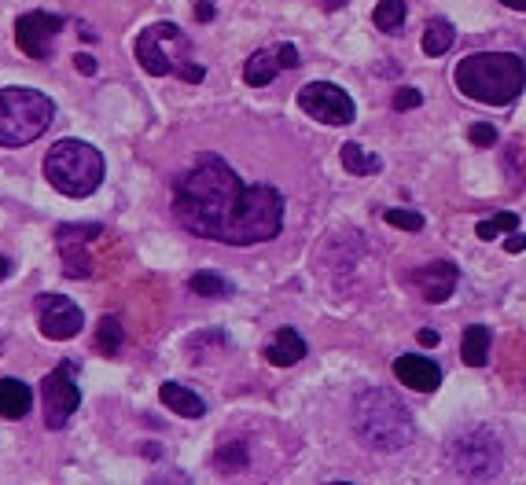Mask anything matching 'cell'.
<instances>
[{
	"mask_svg": "<svg viewBox=\"0 0 526 485\" xmlns=\"http://www.w3.org/2000/svg\"><path fill=\"white\" fill-rule=\"evenodd\" d=\"M471 144H475V147H490V144H497V125H490V122L471 125Z\"/></svg>",
	"mask_w": 526,
	"mask_h": 485,
	"instance_id": "obj_29",
	"label": "cell"
},
{
	"mask_svg": "<svg viewBox=\"0 0 526 485\" xmlns=\"http://www.w3.org/2000/svg\"><path fill=\"white\" fill-rule=\"evenodd\" d=\"M420 103H424V92L420 89H398L394 100H390V107H394V111H416Z\"/></svg>",
	"mask_w": 526,
	"mask_h": 485,
	"instance_id": "obj_28",
	"label": "cell"
},
{
	"mask_svg": "<svg viewBox=\"0 0 526 485\" xmlns=\"http://www.w3.org/2000/svg\"><path fill=\"white\" fill-rule=\"evenodd\" d=\"M490 328L486 324H471L468 331H464V342H460V357H464V364L468 368H486V361H490Z\"/></svg>",
	"mask_w": 526,
	"mask_h": 485,
	"instance_id": "obj_18",
	"label": "cell"
},
{
	"mask_svg": "<svg viewBox=\"0 0 526 485\" xmlns=\"http://www.w3.org/2000/svg\"><path fill=\"white\" fill-rule=\"evenodd\" d=\"M453 41H457V30H453V23L449 19H431L424 30V52L431 59L446 56L449 48H453Z\"/></svg>",
	"mask_w": 526,
	"mask_h": 485,
	"instance_id": "obj_21",
	"label": "cell"
},
{
	"mask_svg": "<svg viewBox=\"0 0 526 485\" xmlns=\"http://www.w3.org/2000/svg\"><path fill=\"white\" fill-rule=\"evenodd\" d=\"M276 56H280V67H298V52H295V45H287V41H284Z\"/></svg>",
	"mask_w": 526,
	"mask_h": 485,
	"instance_id": "obj_31",
	"label": "cell"
},
{
	"mask_svg": "<svg viewBox=\"0 0 526 485\" xmlns=\"http://www.w3.org/2000/svg\"><path fill=\"white\" fill-rule=\"evenodd\" d=\"M449 467L468 482H490L504 467V445L490 427H471L449 441Z\"/></svg>",
	"mask_w": 526,
	"mask_h": 485,
	"instance_id": "obj_6",
	"label": "cell"
},
{
	"mask_svg": "<svg viewBox=\"0 0 526 485\" xmlns=\"http://www.w3.org/2000/svg\"><path fill=\"white\" fill-rule=\"evenodd\" d=\"M122 342H126V331L118 324V316H103L100 328H96V350L107 353V357H115L122 350Z\"/></svg>",
	"mask_w": 526,
	"mask_h": 485,
	"instance_id": "obj_25",
	"label": "cell"
},
{
	"mask_svg": "<svg viewBox=\"0 0 526 485\" xmlns=\"http://www.w3.org/2000/svg\"><path fill=\"white\" fill-rule=\"evenodd\" d=\"M354 434L372 452H401L416 438V423L398 397L372 386L354 401Z\"/></svg>",
	"mask_w": 526,
	"mask_h": 485,
	"instance_id": "obj_3",
	"label": "cell"
},
{
	"mask_svg": "<svg viewBox=\"0 0 526 485\" xmlns=\"http://www.w3.org/2000/svg\"><path fill=\"white\" fill-rule=\"evenodd\" d=\"M339 4H343V0H335V8H339Z\"/></svg>",
	"mask_w": 526,
	"mask_h": 485,
	"instance_id": "obj_37",
	"label": "cell"
},
{
	"mask_svg": "<svg viewBox=\"0 0 526 485\" xmlns=\"http://www.w3.org/2000/svg\"><path fill=\"white\" fill-rule=\"evenodd\" d=\"M103 236V225H59L56 228V247L63 258L70 280H89L92 261H89V243Z\"/></svg>",
	"mask_w": 526,
	"mask_h": 485,
	"instance_id": "obj_12",
	"label": "cell"
},
{
	"mask_svg": "<svg viewBox=\"0 0 526 485\" xmlns=\"http://www.w3.org/2000/svg\"><path fill=\"white\" fill-rule=\"evenodd\" d=\"M247 463H251V452L243 441H229V445H221L218 456H214V471L221 474H240L247 471Z\"/></svg>",
	"mask_w": 526,
	"mask_h": 485,
	"instance_id": "obj_24",
	"label": "cell"
},
{
	"mask_svg": "<svg viewBox=\"0 0 526 485\" xmlns=\"http://www.w3.org/2000/svg\"><path fill=\"white\" fill-rule=\"evenodd\" d=\"M405 15H409L405 0H379L376 12H372V23H376V30H383V34H398L401 26H405Z\"/></svg>",
	"mask_w": 526,
	"mask_h": 485,
	"instance_id": "obj_23",
	"label": "cell"
},
{
	"mask_svg": "<svg viewBox=\"0 0 526 485\" xmlns=\"http://www.w3.org/2000/svg\"><path fill=\"white\" fill-rule=\"evenodd\" d=\"M74 67H78L81 74H85V78H92V74H96V59L81 52V56H74Z\"/></svg>",
	"mask_w": 526,
	"mask_h": 485,
	"instance_id": "obj_33",
	"label": "cell"
},
{
	"mask_svg": "<svg viewBox=\"0 0 526 485\" xmlns=\"http://www.w3.org/2000/svg\"><path fill=\"white\" fill-rule=\"evenodd\" d=\"M280 70H284L280 67V56H273V52H254V56L247 59V67H243V81L254 85V89H265V85H273Z\"/></svg>",
	"mask_w": 526,
	"mask_h": 485,
	"instance_id": "obj_19",
	"label": "cell"
},
{
	"mask_svg": "<svg viewBox=\"0 0 526 485\" xmlns=\"http://www.w3.org/2000/svg\"><path fill=\"white\" fill-rule=\"evenodd\" d=\"M339 158H343V170L354 173V177H372V173L383 170V162H379V155H368L361 144H343L339 147Z\"/></svg>",
	"mask_w": 526,
	"mask_h": 485,
	"instance_id": "obj_20",
	"label": "cell"
},
{
	"mask_svg": "<svg viewBox=\"0 0 526 485\" xmlns=\"http://www.w3.org/2000/svg\"><path fill=\"white\" fill-rule=\"evenodd\" d=\"M504 250H508V254H523V250H526V232H512V236H508V243H504Z\"/></svg>",
	"mask_w": 526,
	"mask_h": 485,
	"instance_id": "obj_32",
	"label": "cell"
},
{
	"mask_svg": "<svg viewBox=\"0 0 526 485\" xmlns=\"http://www.w3.org/2000/svg\"><path fill=\"white\" fill-rule=\"evenodd\" d=\"M34 313H37V328H41V335L52 342L74 339V335L81 331V324H85L81 305L70 302L67 294H37Z\"/></svg>",
	"mask_w": 526,
	"mask_h": 485,
	"instance_id": "obj_10",
	"label": "cell"
},
{
	"mask_svg": "<svg viewBox=\"0 0 526 485\" xmlns=\"http://www.w3.org/2000/svg\"><path fill=\"white\" fill-rule=\"evenodd\" d=\"M453 85L486 107H508L526 89V63L515 52H471L453 67Z\"/></svg>",
	"mask_w": 526,
	"mask_h": 485,
	"instance_id": "obj_2",
	"label": "cell"
},
{
	"mask_svg": "<svg viewBox=\"0 0 526 485\" xmlns=\"http://www.w3.org/2000/svg\"><path fill=\"white\" fill-rule=\"evenodd\" d=\"M504 8H512V12H526V0H501Z\"/></svg>",
	"mask_w": 526,
	"mask_h": 485,
	"instance_id": "obj_35",
	"label": "cell"
},
{
	"mask_svg": "<svg viewBox=\"0 0 526 485\" xmlns=\"http://www.w3.org/2000/svg\"><path fill=\"white\" fill-rule=\"evenodd\" d=\"M188 291H195L199 298H229L236 287H232L221 272H210V269H203V272H195L192 280H188Z\"/></svg>",
	"mask_w": 526,
	"mask_h": 485,
	"instance_id": "obj_22",
	"label": "cell"
},
{
	"mask_svg": "<svg viewBox=\"0 0 526 485\" xmlns=\"http://www.w3.org/2000/svg\"><path fill=\"white\" fill-rule=\"evenodd\" d=\"M416 339H420V346H427V350H435L438 342H442V335H438L435 328H424L420 335H416Z\"/></svg>",
	"mask_w": 526,
	"mask_h": 485,
	"instance_id": "obj_34",
	"label": "cell"
},
{
	"mask_svg": "<svg viewBox=\"0 0 526 485\" xmlns=\"http://www.w3.org/2000/svg\"><path fill=\"white\" fill-rule=\"evenodd\" d=\"M74 372H78V361H59L56 368L45 375V383H41L48 430H63L70 423V416L78 412L81 390H78V383H74Z\"/></svg>",
	"mask_w": 526,
	"mask_h": 485,
	"instance_id": "obj_8",
	"label": "cell"
},
{
	"mask_svg": "<svg viewBox=\"0 0 526 485\" xmlns=\"http://www.w3.org/2000/svg\"><path fill=\"white\" fill-rule=\"evenodd\" d=\"M56 118V103L37 89H0V147H26Z\"/></svg>",
	"mask_w": 526,
	"mask_h": 485,
	"instance_id": "obj_5",
	"label": "cell"
},
{
	"mask_svg": "<svg viewBox=\"0 0 526 485\" xmlns=\"http://www.w3.org/2000/svg\"><path fill=\"white\" fill-rule=\"evenodd\" d=\"M387 225L394 228H405V232H420L424 228V214H416V210H401V206H394V210H387Z\"/></svg>",
	"mask_w": 526,
	"mask_h": 485,
	"instance_id": "obj_27",
	"label": "cell"
},
{
	"mask_svg": "<svg viewBox=\"0 0 526 485\" xmlns=\"http://www.w3.org/2000/svg\"><path fill=\"white\" fill-rule=\"evenodd\" d=\"M159 401L170 412H177V416H184V419H203L206 416V401L195 390H188V386H181V383H162L159 386Z\"/></svg>",
	"mask_w": 526,
	"mask_h": 485,
	"instance_id": "obj_16",
	"label": "cell"
},
{
	"mask_svg": "<svg viewBox=\"0 0 526 485\" xmlns=\"http://www.w3.org/2000/svg\"><path fill=\"white\" fill-rule=\"evenodd\" d=\"M133 52H137V63L148 74H155V78L173 74L177 78V70L192 59V41L177 23H151L137 34Z\"/></svg>",
	"mask_w": 526,
	"mask_h": 485,
	"instance_id": "obj_7",
	"label": "cell"
},
{
	"mask_svg": "<svg viewBox=\"0 0 526 485\" xmlns=\"http://www.w3.org/2000/svg\"><path fill=\"white\" fill-rule=\"evenodd\" d=\"M195 19L199 23H214V4L210 0H195Z\"/></svg>",
	"mask_w": 526,
	"mask_h": 485,
	"instance_id": "obj_30",
	"label": "cell"
},
{
	"mask_svg": "<svg viewBox=\"0 0 526 485\" xmlns=\"http://www.w3.org/2000/svg\"><path fill=\"white\" fill-rule=\"evenodd\" d=\"M306 353H309L306 339H302L295 328H280L276 331V339L265 346V361L276 364V368H291V364H298Z\"/></svg>",
	"mask_w": 526,
	"mask_h": 485,
	"instance_id": "obj_15",
	"label": "cell"
},
{
	"mask_svg": "<svg viewBox=\"0 0 526 485\" xmlns=\"http://www.w3.org/2000/svg\"><path fill=\"white\" fill-rule=\"evenodd\" d=\"M457 280H460V269L453 261H431V265L412 272V283L420 287V294H424L431 305L449 302L453 291H457Z\"/></svg>",
	"mask_w": 526,
	"mask_h": 485,
	"instance_id": "obj_14",
	"label": "cell"
},
{
	"mask_svg": "<svg viewBox=\"0 0 526 485\" xmlns=\"http://www.w3.org/2000/svg\"><path fill=\"white\" fill-rule=\"evenodd\" d=\"M103 155L85 140H56L45 155V177L67 199H89L103 184Z\"/></svg>",
	"mask_w": 526,
	"mask_h": 485,
	"instance_id": "obj_4",
	"label": "cell"
},
{
	"mask_svg": "<svg viewBox=\"0 0 526 485\" xmlns=\"http://www.w3.org/2000/svg\"><path fill=\"white\" fill-rule=\"evenodd\" d=\"M173 217L184 232L225 247H254L284 228V195L273 184H243L221 155H195L173 184Z\"/></svg>",
	"mask_w": 526,
	"mask_h": 485,
	"instance_id": "obj_1",
	"label": "cell"
},
{
	"mask_svg": "<svg viewBox=\"0 0 526 485\" xmlns=\"http://www.w3.org/2000/svg\"><path fill=\"white\" fill-rule=\"evenodd\" d=\"M298 107L302 114H309L313 122L324 125H350L357 118L354 96L332 81H313V85H302L298 89Z\"/></svg>",
	"mask_w": 526,
	"mask_h": 485,
	"instance_id": "obj_9",
	"label": "cell"
},
{
	"mask_svg": "<svg viewBox=\"0 0 526 485\" xmlns=\"http://www.w3.org/2000/svg\"><path fill=\"white\" fill-rule=\"evenodd\" d=\"M34 408V390L23 379H0V419H23Z\"/></svg>",
	"mask_w": 526,
	"mask_h": 485,
	"instance_id": "obj_17",
	"label": "cell"
},
{
	"mask_svg": "<svg viewBox=\"0 0 526 485\" xmlns=\"http://www.w3.org/2000/svg\"><path fill=\"white\" fill-rule=\"evenodd\" d=\"M8 276H12V261L0 258V280H8Z\"/></svg>",
	"mask_w": 526,
	"mask_h": 485,
	"instance_id": "obj_36",
	"label": "cell"
},
{
	"mask_svg": "<svg viewBox=\"0 0 526 485\" xmlns=\"http://www.w3.org/2000/svg\"><path fill=\"white\" fill-rule=\"evenodd\" d=\"M63 26H67V19L59 12H45V8L26 12L19 15V23H15V45L30 59H48L52 56V37H56Z\"/></svg>",
	"mask_w": 526,
	"mask_h": 485,
	"instance_id": "obj_11",
	"label": "cell"
},
{
	"mask_svg": "<svg viewBox=\"0 0 526 485\" xmlns=\"http://www.w3.org/2000/svg\"><path fill=\"white\" fill-rule=\"evenodd\" d=\"M394 379L416 390V394H435L442 386V364H435L431 357H420V353H401L394 361Z\"/></svg>",
	"mask_w": 526,
	"mask_h": 485,
	"instance_id": "obj_13",
	"label": "cell"
},
{
	"mask_svg": "<svg viewBox=\"0 0 526 485\" xmlns=\"http://www.w3.org/2000/svg\"><path fill=\"white\" fill-rule=\"evenodd\" d=\"M519 228V214H512V210H501V214H493L490 221H479L475 225V236L479 239H497L501 232H515Z\"/></svg>",
	"mask_w": 526,
	"mask_h": 485,
	"instance_id": "obj_26",
	"label": "cell"
}]
</instances>
